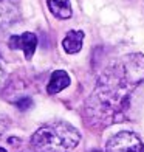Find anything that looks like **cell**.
Listing matches in <instances>:
<instances>
[{
  "mask_svg": "<svg viewBox=\"0 0 144 152\" xmlns=\"http://www.w3.org/2000/svg\"><path fill=\"white\" fill-rule=\"evenodd\" d=\"M82 40H84V31L71 30V31H68V34L65 36L62 47L68 54H74L82 48Z\"/></svg>",
  "mask_w": 144,
  "mask_h": 152,
  "instance_id": "7",
  "label": "cell"
},
{
  "mask_svg": "<svg viewBox=\"0 0 144 152\" xmlns=\"http://www.w3.org/2000/svg\"><path fill=\"white\" fill-rule=\"evenodd\" d=\"M68 86H70V76H68V73L64 70H56V72H53L51 78H50V82L47 86V92L50 95H56Z\"/></svg>",
  "mask_w": 144,
  "mask_h": 152,
  "instance_id": "6",
  "label": "cell"
},
{
  "mask_svg": "<svg viewBox=\"0 0 144 152\" xmlns=\"http://www.w3.org/2000/svg\"><path fill=\"white\" fill-rule=\"evenodd\" d=\"M0 152H6V151H5L3 148H0Z\"/></svg>",
  "mask_w": 144,
  "mask_h": 152,
  "instance_id": "11",
  "label": "cell"
},
{
  "mask_svg": "<svg viewBox=\"0 0 144 152\" xmlns=\"http://www.w3.org/2000/svg\"><path fill=\"white\" fill-rule=\"evenodd\" d=\"M90 152H101V151H96V149H95V151H90Z\"/></svg>",
  "mask_w": 144,
  "mask_h": 152,
  "instance_id": "12",
  "label": "cell"
},
{
  "mask_svg": "<svg viewBox=\"0 0 144 152\" xmlns=\"http://www.w3.org/2000/svg\"><path fill=\"white\" fill-rule=\"evenodd\" d=\"M19 17V8L14 0H0V26H6L16 22Z\"/></svg>",
  "mask_w": 144,
  "mask_h": 152,
  "instance_id": "5",
  "label": "cell"
},
{
  "mask_svg": "<svg viewBox=\"0 0 144 152\" xmlns=\"http://www.w3.org/2000/svg\"><path fill=\"white\" fill-rule=\"evenodd\" d=\"M105 152H144V144L132 132H119L107 141Z\"/></svg>",
  "mask_w": 144,
  "mask_h": 152,
  "instance_id": "3",
  "label": "cell"
},
{
  "mask_svg": "<svg viewBox=\"0 0 144 152\" xmlns=\"http://www.w3.org/2000/svg\"><path fill=\"white\" fill-rule=\"evenodd\" d=\"M144 81V54H126L112 62L96 82L85 102V118L90 126L107 127L124 121L135 88Z\"/></svg>",
  "mask_w": 144,
  "mask_h": 152,
  "instance_id": "1",
  "label": "cell"
},
{
  "mask_svg": "<svg viewBox=\"0 0 144 152\" xmlns=\"http://www.w3.org/2000/svg\"><path fill=\"white\" fill-rule=\"evenodd\" d=\"M81 134L71 124L57 121L42 126L31 137L34 152H70L78 146Z\"/></svg>",
  "mask_w": 144,
  "mask_h": 152,
  "instance_id": "2",
  "label": "cell"
},
{
  "mask_svg": "<svg viewBox=\"0 0 144 152\" xmlns=\"http://www.w3.org/2000/svg\"><path fill=\"white\" fill-rule=\"evenodd\" d=\"M48 10L51 11L53 16H56L57 19H68L71 17V6L70 0H47Z\"/></svg>",
  "mask_w": 144,
  "mask_h": 152,
  "instance_id": "8",
  "label": "cell"
},
{
  "mask_svg": "<svg viewBox=\"0 0 144 152\" xmlns=\"http://www.w3.org/2000/svg\"><path fill=\"white\" fill-rule=\"evenodd\" d=\"M2 76H3V70H2V65H0V81H2Z\"/></svg>",
  "mask_w": 144,
  "mask_h": 152,
  "instance_id": "10",
  "label": "cell"
},
{
  "mask_svg": "<svg viewBox=\"0 0 144 152\" xmlns=\"http://www.w3.org/2000/svg\"><path fill=\"white\" fill-rule=\"evenodd\" d=\"M16 106L19 107V110H28L33 106V99L31 98H22L16 102Z\"/></svg>",
  "mask_w": 144,
  "mask_h": 152,
  "instance_id": "9",
  "label": "cell"
},
{
  "mask_svg": "<svg viewBox=\"0 0 144 152\" xmlns=\"http://www.w3.org/2000/svg\"><path fill=\"white\" fill-rule=\"evenodd\" d=\"M8 47L11 50H22L26 59H31L37 47V36L34 33H23L20 36H11L8 40Z\"/></svg>",
  "mask_w": 144,
  "mask_h": 152,
  "instance_id": "4",
  "label": "cell"
}]
</instances>
